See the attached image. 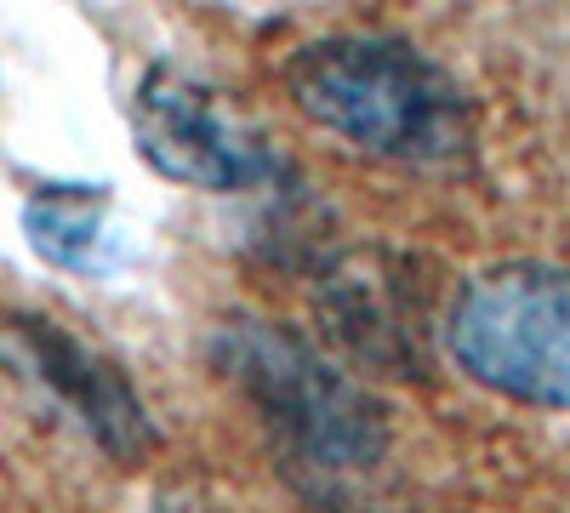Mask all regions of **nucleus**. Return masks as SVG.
<instances>
[{"label": "nucleus", "instance_id": "0eeeda50", "mask_svg": "<svg viewBox=\"0 0 570 513\" xmlns=\"http://www.w3.org/2000/svg\"><path fill=\"white\" fill-rule=\"evenodd\" d=\"M29 246L69 274H109L120 263V228L115 200L98 182H46L23 206Z\"/></svg>", "mask_w": 570, "mask_h": 513}, {"label": "nucleus", "instance_id": "20e7f679", "mask_svg": "<svg viewBox=\"0 0 570 513\" xmlns=\"http://www.w3.org/2000/svg\"><path fill=\"white\" fill-rule=\"evenodd\" d=\"M131 137L137 155L160 177L200 195H246L274 171L268 137L234 109L217 86L177 63L142 69L131 91Z\"/></svg>", "mask_w": 570, "mask_h": 513}, {"label": "nucleus", "instance_id": "f257e3e1", "mask_svg": "<svg viewBox=\"0 0 570 513\" xmlns=\"http://www.w3.org/2000/svg\"><path fill=\"white\" fill-rule=\"evenodd\" d=\"M223 377L246 394L297 491L320 502L354 496L389 456V423L343 365H331L279 319H223L212 343Z\"/></svg>", "mask_w": 570, "mask_h": 513}, {"label": "nucleus", "instance_id": "f03ea898", "mask_svg": "<svg viewBox=\"0 0 570 513\" xmlns=\"http://www.w3.org/2000/svg\"><path fill=\"white\" fill-rule=\"evenodd\" d=\"M292 103L343 144L400 160L451 166L468 155V103L456 80L394 34H325L285 63Z\"/></svg>", "mask_w": 570, "mask_h": 513}, {"label": "nucleus", "instance_id": "39448f33", "mask_svg": "<svg viewBox=\"0 0 570 513\" xmlns=\"http://www.w3.org/2000/svg\"><path fill=\"white\" fill-rule=\"evenodd\" d=\"M7 343L29 365V377H40L115 462H137L155 445V423L142 411L137 388L126 383V371L104 354H91L80 337H69L52 319H7Z\"/></svg>", "mask_w": 570, "mask_h": 513}, {"label": "nucleus", "instance_id": "423d86ee", "mask_svg": "<svg viewBox=\"0 0 570 513\" xmlns=\"http://www.w3.org/2000/svg\"><path fill=\"white\" fill-rule=\"evenodd\" d=\"M320 308L360 359H389V365H411V343H416V297L405 286V274L394 257L383 251H360L343 257L325 274L320 286Z\"/></svg>", "mask_w": 570, "mask_h": 513}, {"label": "nucleus", "instance_id": "7ed1b4c3", "mask_svg": "<svg viewBox=\"0 0 570 513\" xmlns=\"http://www.w3.org/2000/svg\"><path fill=\"white\" fill-rule=\"evenodd\" d=\"M445 348L473 383L570 411V268L497 263L473 274L445 308Z\"/></svg>", "mask_w": 570, "mask_h": 513}]
</instances>
